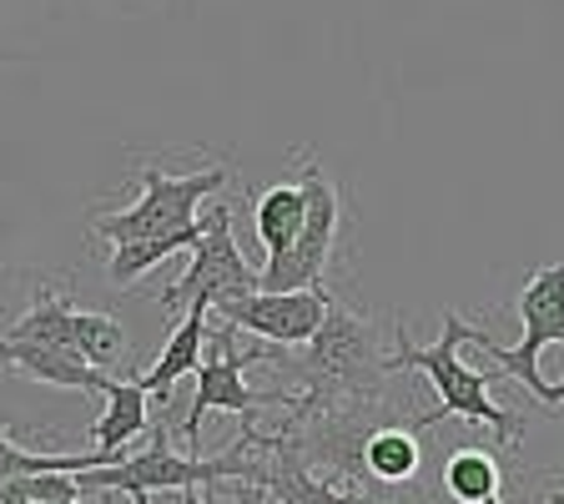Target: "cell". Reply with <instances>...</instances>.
Returning <instances> with one entry per match:
<instances>
[{"label":"cell","instance_id":"6da1fadb","mask_svg":"<svg viewBox=\"0 0 564 504\" xmlns=\"http://www.w3.org/2000/svg\"><path fill=\"white\" fill-rule=\"evenodd\" d=\"M474 323H464L458 313H444V333H438V343H429V348H413L409 333H399V343H393V368H419L429 384H434L438 394V409L419 414V429H434V423L444 419H464V423H489L494 444L514 449V439L524 435V419H519L514 409H505V404H494L489 384L494 378H505L499 368H469L464 358H458V348L469 343Z\"/></svg>","mask_w":564,"mask_h":504},{"label":"cell","instance_id":"7a4b0ae2","mask_svg":"<svg viewBox=\"0 0 564 504\" xmlns=\"http://www.w3.org/2000/svg\"><path fill=\"white\" fill-rule=\"evenodd\" d=\"M227 187V167H207L192 176H172L156 162L141 167V197L121 212L91 217L101 243H172L176 253L202 237V202Z\"/></svg>","mask_w":564,"mask_h":504},{"label":"cell","instance_id":"3957f363","mask_svg":"<svg viewBox=\"0 0 564 504\" xmlns=\"http://www.w3.org/2000/svg\"><path fill=\"white\" fill-rule=\"evenodd\" d=\"M519 329H524L519 348H505V343L489 339L484 329H474L469 343L489 353L505 378H519L540 404H564V378L560 384H544L540 378V353L564 348V262L529 272L524 293H519Z\"/></svg>","mask_w":564,"mask_h":504},{"label":"cell","instance_id":"277c9868","mask_svg":"<svg viewBox=\"0 0 564 504\" xmlns=\"http://www.w3.org/2000/svg\"><path fill=\"white\" fill-rule=\"evenodd\" d=\"M258 288V268L242 258V247L232 243V202L217 192L207 197V212H202V237L192 243V262L182 268V278L162 293H152L162 303V313H187V308H212L217 298L232 293H252Z\"/></svg>","mask_w":564,"mask_h":504},{"label":"cell","instance_id":"5b68a950","mask_svg":"<svg viewBox=\"0 0 564 504\" xmlns=\"http://www.w3.org/2000/svg\"><path fill=\"white\" fill-rule=\"evenodd\" d=\"M6 339L11 343H56V348H76L111 378H117V368L127 364V348H131L117 318L76 308L70 293L56 288V282H41V288H35L31 303H25L21 313H15V323L6 329Z\"/></svg>","mask_w":564,"mask_h":504},{"label":"cell","instance_id":"8992f818","mask_svg":"<svg viewBox=\"0 0 564 504\" xmlns=\"http://www.w3.org/2000/svg\"><path fill=\"white\" fill-rule=\"evenodd\" d=\"M297 182L307 192V212L303 227H297V243L282 253V258H268V268L258 272L262 293H293V288H317L323 272L333 262V247H338V227H343V197L333 187V176L323 172L313 152L297 167Z\"/></svg>","mask_w":564,"mask_h":504},{"label":"cell","instance_id":"52a82bcc","mask_svg":"<svg viewBox=\"0 0 564 504\" xmlns=\"http://www.w3.org/2000/svg\"><path fill=\"white\" fill-rule=\"evenodd\" d=\"M247 358H237V329L223 323V329H207V348H202L197 364V394H192V409L182 419V439L192 449H202V419L212 409L227 414H258L272 409V404H293V394H262V388H247L242 378Z\"/></svg>","mask_w":564,"mask_h":504},{"label":"cell","instance_id":"ba28073f","mask_svg":"<svg viewBox=\"0 0 564 504\" xmlns=\"http://www.w3.org/2000/svg\"><path fill=\"white\" fill-rule=\"evenodd\" d=\"M328 303H333V293L317 282V288H293V293H262V288H252V293L217 298L212 308L237 333H252V339L272 343V348H297V343H307L323 329Z\"/></svg>","mask_w":564,"mask_h":504},{"label":"cell","instance_id":"9c48e42d","mask_svg":"<svg viewBox=\"0 0 564 504\" xmlns=\"http://www.w3.org/2000/svg\"><path fill=\"white\" fill-rule=\"evenodd\" d=\"M262 484L278 494V504H373L368 490H343V484L323 480V474L297 454V444L288 435H262Z\"/></svg>","mask_w":564,"mask_h":504},{"label":"cell","instance_id":"30bf717a","mask_svg":"<svg viewBox=\"0 0 564 504\" xmlns=\"http://www.w3.org/2000/svg\"><path fill=\"white\" fill-rule=\"evenodd\" d=\"M0 368H15V374L35 378V384H51V388H76V394H106L111 388V374H101L86 353L56 348V343L0 339Z\"/></svg>","mask_w":564,"mask_h":504},{"label":"cell","instance_id":"8fae6325","mask_svg":"<svg viewBox=\"0 0 564 504\" xmlns=\"http://www.w3.org/2000/svg\"><path fill=\"white\" fill-rule=\"evenodd\" d=\"M419 419L409 423H368V435L358 439V480L388 484V490H403V484L419 480L423 464V444H419Z\"/></svg>","mask_w":564,"mask_h":504},{"label":"cell","instance_id":"7c38bea8","mask_svg":"<svg viewBox=\"0 0 564 504\" xmlns=\"http://www.w3.org/2000/svg\"><path fill=\"white\" fill-rule=\"evenodd\" d=\"M207 313L212 308H187V313L172 323V333H166V343H162V353H156V364L147 368V374L137 378L141 388H147V399H156L162 404V414H166V404H172V388L182 384L187 374H197V364H202V348H207Z\"/></svg>","mask_w":564,"mask_h":504},{"label":"cell","instance_id":"4fadbf2b","mask_svg":"<svg viewBox=\"0 0 564 504\" xmlns=\"http://www.w3.org/2000/svg\"><path fill=\"white\" fill-rule=\"evenodd\" d=\"M101 399H106V414L91 423V444L117 464L131 449V439L152 429V399H147V388L137 378H111V388Z\"/></svg>","mask_w":564,"mask_h":504},{"label":"cell","instance_id":"5bb4252c","mask_svg":"<svg viewBox=\"0 0 564 504\" xmlns=\"http://www.w3.org/2000/svg\"><path fill=\"white\" fill-rule=\"evenodd\" d=\"M303 212H307L303 182H278V187L258 192V202H252V227H258V243L268 258H282V253L297 243Z\"/></svg>","mask_w":564,"mask_h":504},{"label":"cell","instance_id":"9a60e30c","mask_svg":"<svg viewBox=\"0 0 564 504\" xmlns=\"http://www.w3.org/2000/svg\"><path fill=\"white\" fill-rule=\"evenodd\" d=\"M438 484H444V494H448V500H458V504H484V500H494V494H499L505 474H499V459H494L489 449L458 444L454 454L444 459Z\"/></svg>","mask_w":564,"mask_h":504},{"label":"cell","instance_id":"2e32d148","mask_svg":"<svg viewBox=\"0 0 564 504\" xmlns=\"http://www.w3.org/2000/svg\"><path fill=\"white\" fill-rule=\"evenodd\" d=\"M131 504H152V494H131ZM182 504H197V494H187Z\"/></svg>","mask_w":564,"mask_h":504},{"label":"cell","instance_id":"e0dca14e","mask_svg":"<svg viewBox=\"0 0 564 504\" xmlns=\"http://www.w3.org/2000/svg\"><path fill=\"white\" fill-rule=\"evenodd\" d=\"M21 504H82V500H21Z\"/></svg>","mask_w":564,"mask_h":504},{"label":"cell","instance_id":"ac0fdd59","mask_svg":"<svg viewBox=\"0 0 564 504\" xmlns=\"http://www.w3.org/2000/svg\"><path fill=\"white\" fill-rule=\"evenodd\" d=\"M544 504H564V494H560V490H554V494H550V500H544Z\"/></svg>","mask_w":564,"mask_h":504},{"label":"cell","instance_id":"d6986e66","mask_svg":"<svg viewBox=\"0 0 564 504\" xmlns=\"http://www.w3.org/2000/svg\"><path fill=\"white\" fill-rule=\"evenodd\" d=\"M484 504H505V500H499V494H494V500H484Z\"/></svg>","mask_w":564,"mask_h":504}]
</instances>
